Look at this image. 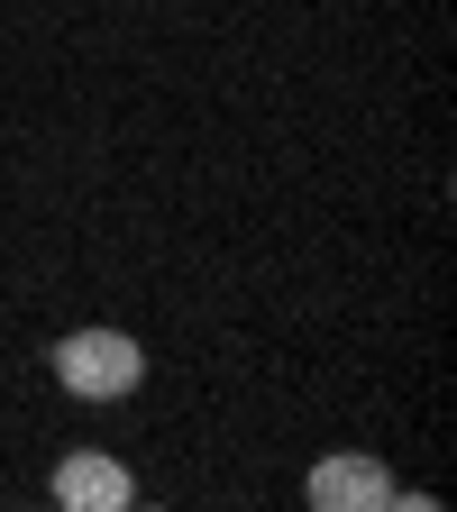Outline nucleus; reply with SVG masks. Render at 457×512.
I'll list each match as a JSON object with an SVG mask.
<instances>
[{"instance_id":"nucleus-1","label":"nucleus","mask_w":457,"mask_h":512,"mask_svg":"<svg viewBox=\"0 0 457 512\" xmlns=\"http://www.w3.org/2000/svg\"><path fill=\"white\" fill-rule=\"evenodd\" d=\"M46 366H55V384L74 403H128L147 384V348L128 339V330H101V320H92V330H64Z\"/></svg>"},{"instance_id":"nucleus-2","label":"nucleus","mask_w":457,"mask_h":512,"mask_svg":"<svg viewBox=\"0 0 457 512\" xmlns=\"http://www.w3.org/2000/svg\"><path fill=\"white\" fill-rule=\"evenodd\" d=\"M394 467L375 458V448H330L311 476H302V503L311 512H394Z\"/></svg>"},{"instance_id":"nucleus-3","label":"nucleus","mask_w":457,"mask_h":512,"mask_svg":"<svg viewBox=\"0 0 457 512\" xmlns=\"http://www.w3.org/2000/svg\"><path fill=\"white\" fill-rule=\"evenodd\" d=\"M46 494L64 512H128V503H138V476H128L110 448H64L55 476H46Z\"/></svg>"}]
</instances>
